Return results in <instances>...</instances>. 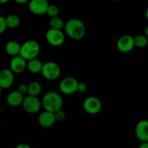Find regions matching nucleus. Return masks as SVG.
I'll use <instances>...</instances> for the list:
<instances>
[{
  "mask_svg": "<svg viewBox=\"0 0 148 148\" xmlns=\"http://www.w3.org/2000/svg\"><path fill=\"white\" fill-rule=\"evenodd\" d=\"M64 31L66 34L74 40H80L85 35V26L82 20L72 18L65 23Z\"/></svg>",
  "mask_w": 148,
  "mask_h": 148,
  "instance_id": "nucleus-1",
  "label": "nucleus"
},
{
  "mask_svg": "<svg viewBox=\"0 0 148 148\" xmlns=\"http://www.w3.org/2000/svg\"><path fill=\"white\" fill-rule=\"evenodd\" d=\"M41 105L44 107L45 110L55 113L62 108L63 99L58 92L54 91H48L43 97Z\"/></svg>",
  "mask_w": 148,
  "mask_h": 148,
  "instance_id": "nucleus-2",
  "label": "nucleus"
},
{
  "mask_svg": "<svg viewBox=\"0 0 148 148\" xmlns=\"http://www.w3.org/2000/svg\"><path fill=\"white\" fill-rule=\"evenodd\" d=\"M40 47L38 42L36 40L30 39L21 44L19 55L27 61L37 57L40 53Z\"/></svg>",
  "mask_w": 148,
  "mask_h": 148,
  "instance_id": "nucleus-3",
  "label": "nucleus"
},
{
  "mask_svg": "<svg viewBox=\"0 0 148 148\" xmlns=\"http://www.w3.org/2000/svg\"><path fill=\"white\" fill-rule=\"evenodd\" d=\"M40 73L46 79L54 81L60 76L61 68L56 62L49 61L43 63Z\"/></svg>",
  "mask_w": 148,
  "mask_h": 148,
  "instance_id": "nucleus-4",
  "label": "nucleus"
},
{
  "mask_svg": "<svg viewBox=\"0 0 148 148\" xmlns=\"http://www.w3.org/2000/svg\"><path fill=\"white\" fill-rule=\"evenodd\" d=\"M46 39L53 46H60L65 41V34L62 30L49 28L46 33Z\"/></svg>",
  "mask_w": 148,
  "mask_h": 148,
  "instance_id": "nucleus-5",
  "label": "nucleus"
},
{
  "mask_svg": "<svg viewBox=\"0 0 148 148\" xmlns=\"http://www.w3.org/2000/svg\"><path fill=\"white\" fill-rule=\"evenodd\" d=\"M22 105L25 111L33 114V113H38L40 110L41 107V102L38 97L27 95L24 97Z\"/></svg>",
  "mask_w": 148,
  "mask_h": 148,
  "instance_id": "nucleus-6",
  "label": "nucleus"
},
{
  "mask_svg": "<svg viewBox=\"0 0 148 148\" xmlns=\"http://www.w3.org/2000/svg\"><path fill=\"white\" fill-rule=\"evenodd\" d=\"M78 81L73 77H66L59 83V90L66 95H71L77 92Z\"/></svg>",
  "mask_w": 148,
  "mask_h": 148,
  "instance_id": "nucleus-7",
  "label": "nucleus"
},
{
  "mask_svg": "<svg viewBox=\"0 0 148 148\" xmlns=\"http://www.w3.org/2000/svg\"><path fill=\"white\" fill-rule=\"evenodd\" d=\"M83 109L86 113L91 115H95L99 113L102 109L101 101L96 97H88L84 100Z\"/></svg>",
  "mask_w": 148,
  "mask_h": 148,
  "instance_id": "nucleus-8",
  "label": "nucleus"
},
{
  "mask_svg": "<svg viewBox=\"0 0 148 148\" xmlns=\"http://www.w3.org/2000/svg\"><path fill=\"white\" fill-rule=\"evenodd\" d=\"M49 3L47 0H30L28 4L29 10L36 15H42L46 13Z\"/></svg>",
  "mask_w": 148,
  "mask_h": 148,
  "instance_id": "nucleus-9",
  "label": "nucleus"
},
{
  "mask_svg": "<svg viewBox=\"0 0 148 148\" xmlns=\"http://www.w3.org/2000/svg\"><path fill=\"white\" fill-rule=\"evenodd\" d=\"M116 46L119 50L123 53L130 52L135 46H134V37L129 34L123 35L117 41Z\"/></svg>",
  "mask_w": 148,
  "mask_h": 148,
  "instance_id": "nucleus-10",
  "label": "nucleus"
},
{
  "mask_svg": "<svg viewBox=\"0 0 148 148\" xmlns=\"http://www.w3.org/2000/svg\"><path fill=\"white\" fill-rule=\"evenodd\" d=\"M27 61L20 55L12 57L10 62V70L14 73H21L26 69Z\"/></svg>",
  "mask_w": 148,
  "mask_h": 148,
  "instance_id": "nucleus-11",
  "label": "nucleus"
},
{
  "mask_svg": "<svg viewBox=\"0 0 148 148\" xmlns=\"http://www.w3.org/2000/svg\"><path fill=\"white\" fill-rule=\"evenodd\" d=\"M135 134L141 142L148 141V121L145 119L141 120L135 126Z\"/></svg>",
  "mask_w": 148,
  "mask_h": 148,
  "instance_id": "nucleus-12",
  "label": "nucleus"
},
{
  "mask_svg": "<svg viewBox=\"0 0 148 148\" xmlns=\"http://www.w3.org/2000/svg\"><path fill=\"white\" fill-rule=\"evenodd\" d=\"M14 82V73L8 68L0 71V86L2 89L11 87Z\"/></svg>",
  "mask_w": 148,
  "mask_h": 148,
  "instance_id": "nucleus-13",
  "label": "nucleus"
},
{
  "mask_svg": "<svg viewBox=\"0 0 148 148\" xmlns=\"http://www.w3.org/2000/svg\"><path fill=\"white\" fill-rule=\"evenodd\" d=\"M38 121V123L42 127L50 128L54 124L55 122H56V120H55L53 113L45 110V111L42 112L39 115Z\"/></svg>",
  "mask_w": 148,
  "mask_h": 148,
  "instance_id": "nucleus-14",
  "label": "nucleus"
},
{
  "mask_svg": "<svg viewBox=\"0 0 148 148\" xmlns=\"http://www.w3.org/2000/svg\"><path fill=\"white\" fill-rule=\"evenodd\" d=\"M24 97V94L20 93L19 91L14 90L9 93L7 95V102L11 107H18V106L22 105Z\"/></svg>",
  "mask_w": 148,
  "mask_h": 148,
  "instance_id": "nucleus-15",
  "label": "nucleus"
},
{
  "mask_svg": "<svg viewBox=\"0 0 148 148\" xmlns=\"http://www.w3.org/2000/svg\"><path fill=\"white\" fill-rule=\"evenodd\" d=\"M43 65V63L41 62V60L38 59L37 57L33 58L27 61L26 68L32 73H38L41 72Z\"/></svg>",
  "mask_w": 148,
  "mask_h": 148,
  "instance_id": "nucleus-16",
  "label": "nucleus"
},
{
  "mask_svg": "<svg viewBox=\"0 0 148 148\" xmlns=\"http://www.w3.org/2000/svg\"><path fill=\"white\" fill-rule=\"evenodd\" d=\"M20 44L16 41H10L5 45V52L10 56H16L19 55L20 50Z\"/></svg>",
  "mask_w": 148,
  "mask_h": 148,
  "instance_id": "nucleus-17",
  "label": "nucleus"
},
{
  "mask_svg": "<svg viewBox=\"0 0 148 148\" xmlns=\"http://www.w3.org/2000/svg\"><path fill=\"white\" fill-rule=\"evenodd\" d=\"M6 25L7 28H16L20 24V17L16 14H10L5 17Z\"/></svg>",
  "mask_w": 148,
  "mask_h": 148,
  "instance_id": "nucleus-18",
  "label": "nucleus"
},
{
  "mask_svg": "<svg viewBox=\"0 0 148 148\" xmlns=\"http://www.w3.org/2000/svg\"><path fill=\"white\" fill-rule=\"evenodd\" d=\"M42 91V86L40 83L37 81H33L27 84V94L28 95L36 96L38 97V95L40 94Z\"/></svg>",
  "mask_w": 148,
  "mask_h": 148,
  "instance_id": "nucleus-19",
  "label": "nucleus"
},
{
  "mask_svg": "<svg viewBox=\"0 0 148 148\" xmlns=\"http://www.w3.org/2000/svg\"><path fill=\"white\" fill-rule=\"evenodd\" d=\"M49 23L51 27L50 28L56 29V30H62V29L64 28L65 25V23L64 22L63 19L61 18L59 16L50 17Z\"/></svg>",
  "mask_w": 148,
  "mask_h": 148,
  "instance_id": "nucleus-20",
  "label": "nucleus"
},
{
  "mask_svg": "<svg viewBox=\"0 0 148 148\" xmlns=\"http://www.w3.org/2000/svg\"><path fill=\"white\" fill-rule=\"evenodd\" d=\"M134 46L139 48L145 47L148 44V38L146 35L140 34L134 37Z\"/></svg>",
  "mask_w": 148,
  "mask_h": 148,
  "instance_id": "nucleus-21",
  "label": "nucleus"
},
{
  "mask_svg": "<svg viewBox=\"0 0 148 148\" xmlns=\"http://www.w3.org/2000/svg\"><path fill=\"white\" fill-rule=\"evenodd\" d=\"M59 13V9L55 4H49L47 10H46V13L50 17H55V16H58Z\"/></svg>",
  "mask_w": 148,
  "mask_h": 148,
  "instance_id": "nucleus-22",
  "label": "nucleus"
},
{
  "mask_svg": "<svg viewBox=\"0 0 148 148\" xmlns=\"http://www.w3.org/2000/svg\"><path fill=\"white\" fill-rule=\"evenodd\" d=\"M53 114H54L56 121H63V120L66 118V113H65V112L64 111V110H62V109H60V110H57V111H56L55 113H53Z\"/></svg>",
  "mask_w": 148,
  "mask_h": 148,
  "instance_id": "nucleus-23",
  "label": "nucleus"
},
{
  "mask_svg": "<svg viewBox=\"0 0 148 148\" xmlns=\"http://www.w3.org/2000/svg\"><path fill=\"white\" fill-rule=\"evenodd\" d=\"M7 28V27L6 25L5 17L0 15V35L4 33Z\"/></svg>",
  "mask_w": 148,
  "mask_h": 148,
  "instance_id": "nucleus-24",
  "label": "nucleus"
},
{
  "mask_svg": "<svg viewBox=\"0 0 148 148\" xmlns=\"http://www.w3.org/2000/svg\"><path fill=\"white\" fill-rule=\"evenodd\" d=\"M87 89H88V85H87L86 83L83 82V81L78 82L77 91H79V93H84L87 91Z\"/></svg>",
  "mask_w": 148,
  "mask_h": 148,
  "instance_id": "nucleus-25",
  "label": "nucleus"
},
{
  "mask_svg": "<svg viewBox=\"0 0 148 148\" xmlns=\"http://www.w3.org/2000/svg\"><path fill=\"white\" fill-rule=\"evenodd\" d=\"M17 90L20 91V93H22L23 94H26L27 92V84H20L18 86V88H17Z\"/></svg>",
  "mask_w": 148,
  "mask_h": 148,
  "instance_id": "nucleus-26",
  "label": "nucleus"
},
{
  "mask_svg": "<svg viewBox=\"0 0 148 148\" xmlns=\"http://www.w3.org/2000/svg\"><path fill=\"white\" fill-rule=\"evenodd\" d=\"M14 148H33L31 146H30L29 145H27V144H19Z\"/></svg>",
  "mask_w": 148,
  "mask_h": 148,
  "instance_id": "nucleus-27",
  "label": "nucleus"
},
{
  "mask_svg": "<svg viewBox=\"0 0 148 148\" xmlns=\"http://www.w3.org/2000/svg\"><path fill=\"white\" fill-rule=\"evenodd\" d=\"M13 1H15L16 3H17V4H25V3L28 2L30 0H13Z\"/></svg>",
  "mask_w": 148,
  "mask_h": 148,
  "instance_id": "nucleus-28",
  "label": "nucleus"
},
{
  "mask_svg": "<svg viewBox=\"0 0 148 148\" xmlns=\"http://www.w3.org/2000/svg\"><path fill=\"white\" fill-rule=\"evenodd\" d=\"M138 148H148V142H142V143L140 144V146H139Z\"/></svg>",
  "mask_w": 148,
  "mask_h": 148,
  "instance_id": "nucleus-29",
  "label": "nucleus"
},
{
  "mask_svg": "<svg viewBox=\"0 0 148 148\" xmlns=\"http://www.w3.org/2000/svg\"><path fill=\"white\" fill-rule=\"evenodd\" d=\"M10 1V0H0V4H4Z\"/></svg>",
  "mask_w": 148,
  "mask_h": 148,
  "instance_id": "nucleus-30",
  "label": "nucleus"
},
{
  "mask_svg": "<svg viewBox=\"0 0 148 148\" xmlns=\"http://www.w3.org/2000/svg\"><path fill=\"white\" fill-rule=\"evenodd\" d=\"M2 89H2V88H1V86H0V94H1V91H2Z\"/></svg>",
  "mask_w": 148,
  "mask_h": 148,
  "instance_id": "nucleus-31",
  "label": "nucleus"
},
{
  "mask_svg": "<svg viewBox=\"0 0 148 148\" xmlns=\"http://www.w3.org/2000/svg\"><path fill=\"white\" fill-rule=\"evenodd\" d=\"M111 1H120V0H111Z\"/></svg>",
  "mask_w": 148,
  "mask_h": 148,
  "instance_id": "nucleus-32",
  "label": "nucleus"
}]
</instances>
